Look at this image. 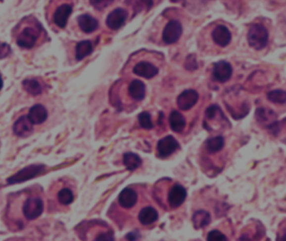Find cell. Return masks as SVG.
<instances>
[{
  "instance_id": "1",
  "label": "cell",
  "mask_w": 286,
  "mask_h": 241,
  "mask_svg": "<svg viewBox=\"0 0 286 241\" xmlns=\"http://www.w3.org/2000/svg\"><path fill=\"white\" fill-rule=\"evenodd\" d=\"M42 28L36 20L21 27L17 34L16 43L24 49H31L36 45L42 35Z\"/></svg>"
},
{
  "instance_id": "2",
  "label": "cell",
  "mask_w": 286,
  "mask_h": 241,
  "mask_svg": "<svg viewBox=\"0 0 286 241\" xmlns=\"http://www.w3.org/2000/svg\"><path fill=\"white\" fill-rule=\"evenodd\" d=\"M269 33L266 28L264 25L256 24L251 26L248 30V44L253 49L259 50L264 49L268 44Z\"/></svg>"
},
{
  "instance_id": "3",
  "label": "cell",
  "mask_w": 286,
  "mask_h": 241,
  "mask_svg": "<svg viewBox=\"0 0 286 241\" xmlns=\"http://www.w3.org/2000/svg\"><path fill=\"white\" fill-rule=\"evenodd\" d=\"M44 203L41 198L29 197L23 205V214L27 220H34L42 215Z\"/></svg>"
},
{
  "instance_id": "4",
  "label": "cell",
  "mask_w": 286,
  "mask_h": 241,
  "mask_svg": "<svg viewBox=\"0 0 286 241\" xmlns=\"http://www.w3.org/2000/svg\"><path fill=\"white\" fill-rule=\"evenodd\" d=\"M45 167L43 165H31L29 167H25L19 172L12 176L8 179V184H19L21 182L29 180L44 173Z\"/></svg>"
},
{
  "instance_id": "5",
  "label": "cell",
  "mask_w": 286,
  "mask_h": 241,
  "mask_svg": "<svg viewBox=\"0 0 286 241\" xmlns=\"http://www.w3.org/2000/svg\"><path fill=\"white\" fill-rule=\"evenodd\" d=\"M182 34V25L178 20H171L163 31L162 39L165 44H175L179 40Z\"/></svg>"
},
{
  "instance_id": "6",
  "label": "cell",
  "mask_w": 286,
  "mask_h": 241,
  "mask_svg": "<svg viewBox=\"0 0 286 241\" xmlns=\"http://www.w3.org/2000/svg\"><path fill=\"white\" fill-rule=\"evenodd\" d=\"M179 148V143L172 136H167L159 141L157 144V153L160 159L171 156Z\"/></svg>"
},
{
  "instance_id": "7",
  "label": "cell",
  "mask_w": 286,
  "mask_h": 241,
  "mask_svg": "<svg viewBox=\"0 0 286 241\" xmlns=\"http://www.w3.org/2000/svg\"><path fill=\"white\" fill-rule=\"evenodd\" d=\"M72 13V5L70 3H62L58 6L53 14V22L57 27L64 29L67 25L69 17Z\"/></svg>"
},
{
  "instance_id": "8",
  "label": "cell",
  "mask_w": 286,
  "mask_h": 241,
  "mask_svg": "<svg viewBox=\"0 0 286 241\" xmlns=\"http://www.w3.org/2000/svg\"><path fill=\"white\" fill-rule=\"evenodd\" d=\"M187 190L184 187L176 184L171 188L168 195V203L172 208H179L187 199Z\"/></svg>"
},
{
  "instance_id": "9",
  "label": "cell",
  "mask_w": 286,
  "mask_h": 241,
  "mask_svg": "<svg viewBox=\"0 0 286 241\" xmlns=\"http://www.w3.org/2000/svg\"><path fill=\"white\" fill-rule=\"evenodd\" d=\"M127 18L128 12L124 8H118L108 14L106 23L111 30H117L125 24Z\"/></svg>"
},
{
  "instance_id": "10",
  "label": "cell",
  "mask_w": 286,
  "mask_h": 241,
  "mask_svg": "<svg viewBox=\"0 0 286 241\" xmlns=\"http://www.w3.org/2000/svg\"><path fill=\"white\" fill-rule=\"evenodd\" d=\"M198 98V93L195 90H185L177 97V106L182 111H188L195 106Z\"/></svg>"
},
{
  "instance_id": "11",
  "label": "cell",
  "mask_w": 286,
  "mask_h": 241,
  "mask_svg": "<svg viewBox=\"0 0 286 241\" xmlns=\"http://www.w3.org/2000/svg\"><path fill=\"white\" fill-rule=\"evenodd\" d=\"M233 68L231 65L225 60H220L215 63L213 67V76L219 82H226L231 78Z\"/></svg>"
},
{
  "instance_id": "12",
  "label": "cell",
  "mask_w": 286,
  "mask_h": 241,
  "mask_svg": "<svg viewBox=\"0 0 286 241\" xmlns=\"http://www.w3.org/2000/svg\"><path fill=\"white\" fill-rule=\"evenodd\" d=\"M134 73L145 79H151L159 73V69L147 61H141L134 68Z\"/></svg>"
},
{
  "instance_id": "13",
  "label": "cell",
  "mask_w": 286,
  "mask_h": 241,
  "mask_svg": "<svg viewBox=\"0 0 286 241\" xmlns=\"http://www.w3.org/2000/svg\"><path fill=\"white\" fill-rule=\"evenodd\" d=\"M212 39L215 43L221 47L229 45L231 41L232 35L229 29L224 25H218L212 32Z\"/></svg>"
},
{
  "instance_id": "14",
  "label": "cell",
  "mask_w": 286,
  "mask_h": 241,
  "mask_svg": "<svg viewBox=\"0 0 286 241\" xmlns=\"http://www.w3.org/2000/svg\"><path fill=\"white\" fill-rule=\"evenodd\" d=\"M13 131L18 137H27L33 132V124L28 119L27 116L21 117L15 121Z\"/></svg>"
},
{
  "instance_id": "15",
  "label": "cell",
  "mask_w": 286,
  "mask_h": 241,
  "mask_svg": "<svg viewBox=\"0 0 286 241\" xmlns=\"http://www.w3.org/2000/svg\"><path fill=\"white\" fill-rule=\"evenodd\" d=\"M48 117L47 110L42 105H35L31 107L27 118L33 125H39L44 122Z\"/></svg>"
},
{
  "instance_id": "16",
  "label": "cell",
  "mask_w": 286,
  "mask_h": 241,
  "mask_svg": "<svg viewBox=\"0 0 286 241\" xmlns=\"http://www.w3.org/2000/svg\"><path fill=\"white\" fill-rule=\"evenodd\" d=\"M137 193L130 188L123 189L118 196V203L124 208H133L137 203Z\"/></svg>"
},
{
  "instance_id": "17",
  "label": "cell",
  "mask_w": 286,
  "mask_h": 241,
  "mask_svg": "<svg viewBox=\"0 0 286 241\" xmlns=\"http://www.w3.org/2000/svg\"><path fill=\"white\" fill-rule=\"evenodd\" d=\"M77 21H78L79 27L84 33H93L98 27L97 20L88 14L80 15L78 17Z\"/></svg>"
},
{
  "instance_id": "18",
  "label": "cell",
  "mask_w": 286,
  "mask_h": 241,
  "mask_svg": "<svg viewBox=\"0 0 286 241\" xmlns=\"http://www.w3.org/2000/svg\"><path fill=\"white\" fill-rule=\"evenodd\" d=\"M129 93L134 100L141 101L145 97V85L140 80H134L129 86Z\"/></svg>"
},
{
  "instance_id": "19",
  "label": "cell",
  "mask_w": 286,
  "mask_h": 241,
  "mask_svg": "<svg viewBox=\"0 0 286 241\" xmlns=\"http://www.w3.org/2000/svg\"><path fill=\"white\" fill-rule=\"evenodd\" d=\"M159 218L157 211L153 207L148 206L142 208L139 214V220L143 225H152Z\"/></svg>"
},
{
  "instance_id": "20",
  "label": "cell",
  "mask_w": 286,
  "mask_h": 241,
  "mask_svg": "<svg viewBox=\"0 0 286 241\" xmlns=\"http://www.w3.org/2000/svg\"><path fill=\"white\" fill-rule=\"evenodd\" d=\"M169 121H170V126L172 131L176 132H182L184 130L185 126H186V120L183 118V116L177 112V111H173L170 115L169 118Z\"/></svg>"
},
{
  "instance_id": "21",
  "label": "cell",
  "mask_w": 286,
  "mask_h": 241,
  "mask_svg": "<svg viewBox=\"0 0 286 241\" xmlns=\"http://www.w3.org/2000/svg\"><path fill=\"white\" fill-rule=\"evenodd\" d=\"M192 222L195 229L205 227L211 222V215L206 211H196L195 214H193Z\"/></svg>"
},
{
  "instance_id": "22",
  "label": "cell",
  "mask_w": 286,
  "mask_h": 241,
  "mask_svg": "<svg viewBox=\"0 0 286 241\" xmlns=\"http://www.w3.org/2000/svg\"><path fill=\"white\" fill-rule=\"evenodd\" d=\"M94 50V47L91 41L83 40L79 42L76 46V59L77 60H82L84 58L92 54Z\"/></svg>"
},
{
  "instance_id": "23",
  "label": "cell",
  "mask_w": 286,
  "mask_h": 241,
  "mask_svg": "<svg viewBox=\"0 0 286 241\" xmlns=\"http://www.w3.org/2000/svg\"><path fill=\"white\" fill-rule=\"evenodd\" d=\"M123 160H124V166L130 171L137 169L138 167H141V163H142L141 158L134 153L124 154Z\"/></svg>"
},
{
  "instance_id": "24",
  "label": "cell",
  "mask_w": 286,
  "mask_h": 241,
  "mask_svg": "<svg viewBox=\"0 0 286 241\" xmlns=\"http://www.w3.org/2000/svg\"><path fill=\"white\" fill-rule=\"evenodd\" d=\"M23 87L32 96H39L42 92V85L35 79L25 80L23 81Z\"/></svg>"
},
{
  "instance_id": "25",
  "label": "cell",
  "mask_w": 286,
  "mask_h": 241,
  "mask_svg": "<svg viewBox=\"0 0 286 241\" xmlns=\"http://www.w3.org/2000/svg\"><path fill=\"white\" fill-rule=\"evenodd\" d=\"M57 200L61 205H69L74 200V194L69 188H62L58 192Z\"/></svg>"
},
{
  "instance_id": "26",
  "label": "cell",
  "mask_w": 286,
  "mask_h": 241,
  "mask_svg": "<svg viewBox=\"0 0 286 241\" xmlns=\"http://www.w3.org/2000/svg\"><path fill=\"white\" fill-rule=\"evenodd\" d=\"M224 146V138L221 136L206 140V148L211 153H217L222 150Z\"/></svg>"
},
{
  "instance_id": "27",
  "label": "cell",
  "mask_w": 286,
  "mask_h": 241,
  "mask_svg": "<svg viewBox=\"0 0 286 241\" xmlns=\"http://www.w3.org/2000/svg\"><path fill=\"white\" fill-rule=\"evenodd\" d=\"M268 98L270 102H274V103L284 104L286 103V91L281 90H273L268 94Z\"/></svg>"
},
{
  "instance_id": "28",
  "label": "cell",
  "mask_w": 286,
  "mask_h": 241,
  "mask_svg": "<svg viewBox=\"0 0 286 241\" xmlns=\"http://www.w3.org/2000/svg\"><path fill=\"white\" fill-rule=\"evenodd\" d=\"M139 121H140L141 126L143 128L147 129V130L153 128V126H154L152 123L151 117L149 115V113H146V112H143L139 115Z\"/></svg>"
},
{
  "instance_id": "29",
  "label": "cell",
  "mask_w": 286,
  "mask_h": 241,
  "mask_svg": "<svg viewBox=\"0 0 286 241\" xmlns=\"http://www.w3.org/2000/svg\"><path fill=\"white\" fill-rule=\"evenodd\" d=\"M114 0H90V3L97 10H102L113 3Z\"/></svg>"
},
{
  "instance_id": "30",
  "label": "cell",
  "mask_w": 286,
  "mask_h": 241,
  "mask_svg": "<svg viewBox=\"0 0 286 241\" xmlns=\"http://www.w3.org/2000/svg\"><path fill=\"white\" fill-rule=\"evenodd\" d=\"M227 240H228V238L218 230H212L207 236V241H227Z\"/></svg>"
},
{
  "instance_id": "31",
  "label": "cell",
  "mask_w": 286,
  "mask_h": 241,
  "mask_svg": "<svg viewBox=\"0 0 286 241\" xmlns=\"http://www.w3.org/2000/svg\"><path fill=\"white\" fill-rule=\"evenodd\" d=\"M10 53V48L8 44H0V59L8 56Z\"/></svg>"
},
{
  "instance_id": "32",
  "label": "cell",
  "mask_w": 286,
  "mask_h": 241,
  "mask_svg": "<svg viewBox=\"0 0 286 241\" xmlns=\"http://www.w3.org/2000/svg\"><path fill=\"white\" fill-rule=\"evenodd\" d=\"M126 238L130 241H136V240H139L140 239V236L136 233H130L128 234L126 236Z\"/></svg>"
},
{
  "instance_id": "33",
  "label": "cell",
  "mask_w": 286,
  "mask_h": 241,
  "mask_svg": "<svg viewBox=\"0 0 286 241\" xmlns=\"http://www.w3.org/2000/svg\"><path fill=\"white\" fill-rule=\"evenodd\" d=\"M3 87V80H2V77L0 76V90Z\"/></svg>"
}]
</instances>
